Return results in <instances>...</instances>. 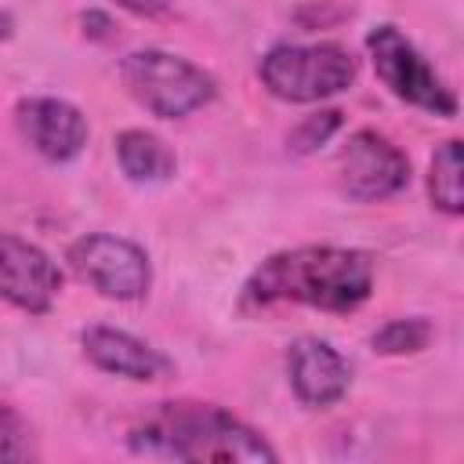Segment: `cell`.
<instances>
[{"mask_svg": "<svg viewBox=\"0 0 464 464\" xmlns=\"http://www.w3.org/2000/svg\"><path fill=\"white\" fill-rule=\"evenodd\" d=\"M373 294V254L359 246L308 243L268 254L243 283V308L304 304L330 315L362 308Z\"/></svg>", "mask_w": 464, "mask_h": 464, "instance_id": "cell-1", "label": "cell"}, {"mask_svg": "<svg viewBox=\"0 0 464 464\" xmlns=\"http://www.w3.org/2000/svg\"><path fill=\"white\" fill-rule=\"evenodd\" d=\"M127 446L167 460H221V464H276V446L218 402L170 399L156 402L127 431Z\"/></svg>", "mask_w": 464, "mask_h": 464, "instance_id": "cell-2", "label": "cell"}, {"mask_svg": "<svg viewBox=\"0 0 464 464\" xmlns=\"http://www.w3.org/2000/svg\"><path fill=\"white\" fill-rule=\"evenodd\" d=\"M257 76L265 91L290 105H315L344 94L359 76V58L334 40L319 44H276L261 54Z\"/></svg>", "mask_w": 464, "mask_h": 464, "instance_id": "cell-3", "label": "cell"}, {"mask_svg": "<svg viewBox=\"0 0 464 464\" xmlns=\"http://www.w3.org/2000/svg\"><path fill=\"white\" fill-rule=\"evenodd\" d=\"M120 80L127 94L160 120H185L218 98V80L203 65L163 47L130 51L120 62Z\"/></svg>", "mask_w": 464, "mask_h": 464, "instance_id": "cell-4", "label": "cell"}, {"mask_svg": "<svg viewBox=\"0 0 464 464\" xmlns=\"http://www.w3.org/2000/svg\"><path fill=\"white\" fill-rule=\"evenodd\" d=\"M366 54L373 62L377 80L406 105L431 112L439 120H453L460 102L453 87L431 69V62L417 51V44L392 22H381L366 33Z\"/></svg>", "mask_w": 464, "mask_h": 464, "instance_id": "cell-5", "label": "cell"}, {"mask_svg": "<svg viewBox=\"0 0 464 464\" xmlns=\"http://www.w3.org/2000/svg\"><path fill=\"white\" fill-rule=\"evenodd\" d=\"M65 265L105 301H141L152 286V261L145 246L112 232H83L65 246Z\"/></svg>", "mask_w": 464, "mask_h": 464, "instance_id": "cell-6", "label": "cell"}, {"mask_svg": "<svg viewBox=\"0 0 464 464\" xmlns=\"http://www.w3.org/2000/svg\"><path fill=\"white\" fill-rule=\"evenodd\" d=\"M410 185V156L373 127H359L337 149V188L352 203H384Z\"/></svg>", "mask_w": 464, "mask_h": 464, "instance_id": "cell-7", "label": "cell"}, {"mask_svg": "<svg viewBox=\"0 0 464 464\" xmlns=\"http://www.w3.org/2000/svg\"><path fill=\"white\" fill-rule=\"evenodd\" d=\"M62 283V268L44 246L0 228V301L25 315H47Z\"/></svg>", "mask_w": 464, "mask_h": 464, "instance_id": "cell-8", "label": "cell"}, {"mask_svg": "<svg viewBox=\"0 0 464 464\" xmlns=\"http://www.w3.org/2000/svg\"><path fill=\"white\" fill-rule=\"evenodd\" d=\"M14 127L22 141L47 163H69L83 152L91 127L87 116L54 94H25L14 102Z\"/></svg>", "mask_w": 464, "mask_h": 464, "instance_id": "cell-9", "label": "cell"}, {"mask_svg": "<svg viewBox=\"0 0 464 464\" xmlns=\"http://www.w3.org/2000/svg\"><path fill=\"white\" fill-rule=\"evenodd\" d=\"M286 381L301 406L326 410L337 406L352 388L348 359L323 337H297L286 344Z\"/></svg>", "mask_w": 464, "mask_h": 464, "instance_id": "cell-10", "label": "cell"}, {"mask_svg": "<svg viewBox=\"0 0 464 464\" xmlns=\"http://www.w3.org/2000/svg\"><path fill=\"white\" fill-rule=\"evenodd\" d=\"M80 352L94 370L123 381H138V384H152L174 373L170 355H163L156 344L105 323H91L80 330Z\"/></svg>", "mask_w": 464, "mask_h": 464, "instance_id": "cell-11", "label": "cell"}, {"mask_svg": "<svg viewBox=\"0 0 464 464\" xmlns=\"http://www.w3.org/2000/svg\"><path fill=\"white\" fill-rule=\"evenodd\" d=\"M112 145H116V163H120L123 178L134 185H160V181L174 178V170H178L174 149L145 127L120 130Z\"/></svg>", "mask_w": 464, "mask_h": 464, "instance_id": "cell-12", "label": "cell"}, {"mask_svg": "<svg viewBox=\"0 0 464 464\" xmlns=\"http://www.w3.org/2000/svg\"><path fill=\"white\" fill-rule=\"evenodd\" d=\"M460 174H464L460 141L446 138L442 145H435V152L428 160V199L446 218H460L464 214V178Z\"/></svg>", "mask_w": 464, "mask_h": 464, "instance_id": "cell-13", "label": "cell"}, {"mask_svg": "<svg viewBox=\"0 0 464 464\" xmlns=\"http://www.w3.org/2000/svg\"><path fill=\"white\" fill-rule=\"evenodd\" d=\"M431 337H435V326L424 315H399V319L381 323L370 344L377 355H417L431 344Z\"/></svg>", "mask_w": 464, "mask_h": 464, "instance_id": "cell-14", "label": "cell"}, {"mask_svg": "<svg viewBox=\"0 0 464 464\" xmlns=\"http://www.w3.org/2000/svg\"><path fill=\"white\" fill-rule=\"evenodd\" d=\"M341 123H344V112H341V109H315V112L301 116V120L290 127V134H286V152H290V156H308V152H315L319 145H326V141L341 130Z\"/></svg>", "mask_w": 464, "mask_h": 464, "instance_id": "cell-15", "label": "cell"}, {"mask_svg": "<svg viewBox=\"0 0 464 464\" xmlns=\"http://www.w3.org/2000/svg\"><path fill=\"white\" fill-rule=\"evenodd\" d=\"M25 457H29L25 428H22L18 413L0 402V460H25Z\"/></svg>", "mask_w": 464, "mask_h": 464, "instance_id": "cell-16", "label": "cell"}, {"mask_svg": "<svg viewBox=\"0 0 464 464\" xmlns=\"http://www.w3.org/2000/svg\"><path fill=\"white\" fill-rule=\"evenodd\" d=\"M116 7L138 14V18H167L170 14V4L167 0H112Z\"/></svg>", "mask_w": 464, "mask_h": 464, "instance_id": "cell-17", "label": "cell"}, {"mask_svg": "<svg viewBox=\"0 0 464 464\" xmlns=\"http://www.w3.org/2000/svg\"><path fill=\"white\" fill-rule=\"evenodd\" d=\"M80 22H83V33H87L91 40H112V33H116L112 18H109V14H102V11H83V14H80Z\"/></svg>", "mask_w": 464, "mask_h": 464, "instance_id": "cell-18", "label": "cell"}]
</instances>
